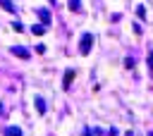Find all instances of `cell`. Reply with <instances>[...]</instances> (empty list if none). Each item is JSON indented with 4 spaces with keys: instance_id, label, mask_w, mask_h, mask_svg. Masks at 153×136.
<instances>
[{
    "instance_id": "6da1fadb",
    "label": "cell",
    "mask_w": 153,
    "mask_h": 136,
    "mask_svg": "<svg viewBox=\"0 0 153 136\" xmlns=\"http://www.w3.org/2000/svg\"><path fill=\"white\" fill-rule=\"evenodd\" d=\"M91 45H93V36H91V33H84V36H81V43H79V48H81V52L86 55V52L91 50Z\"/></svg>"
},
{
    "instance_id": "7a4b0ae2",
    "label": "cell",
    "mask_w": 153,
    "mask_h": 136,
    "mask_svg": "<svg viewBox=\"0 0 153 136\" xmlns=\"http://www.w3.org/2000/svg\"><path fill=\"white\" fill-rule=\"evenodd\" d=\"M5 136H22V129L19 126H7L5 129Z\"/></svg>"
},
{
    "instance_id": "3957f363",
    "label": "cell",
    "mask_w": 153,
    "mask_h": 136,
    "mask_svg": "<svg viewBox=\"0 0 153 136\" xmlns=\"http://www.w3.org/2000/svg\"><path fill=\"white\" fill-rule=\"evenodd\" d=\"M31 31H33L36 36H41V33H45V26H43V24H36V26H31Z\"/></svg>"
},
{
    "instance_id": "277c9868",
    "label": "cell",
    "mask_w": 153,
    "mask_h": 136,
    "mask_svg": "<svg viewBox=\"0 0 153 136\" xmlns=\"http://www.w3.org/2000/svg\"><path fill=\"white\" fill-rule=\"evenodd\" d=\"M12 52H14L17 57H29V52H26V50H22L19 45H17V48H12Z\"/></svg>"
},
{
    "instance_id": "5b68a950",
    "label": "cell",
    "mask_w": 153,
    "mask_h": 136,
    "mask_svg": "<svg viewBox=\"0 0 153 136\" xmlns=\"http://www.w3.org/2000/svg\"><path fill=\"white\" fill-rule=\"evenodd\" d=\"M72 79H74V72H67V74H65V88H69Z\"/></svg>"
},
{
    "instance_id": "8992f818",
    "label": "cell",
    "mask_w": 153,
    "mask_h": 136,
    "mask_svg": "<svg viewBox=\"0 0 153 136\" xmlns=\"http://www.w3.org/2000/svg\"><path fill=\"white\" fill-rule=\"evenodd\" d=\"M36 110H38V112H45V103H43V98H36Z\"/></svg>"
},
{
    "instance_id": "52a82bcc",
    "label": "cell",
    "mask_w": 153,
    "mask_h": 136,
    "mask_svg": "<svg viewBox=\"0 0 153 136\" xmlns=\"http://www.w3.org/2000/svg\"><path fill=\"white\" fill-rule=\"evenodd\" d=\"M0 5H2V7L7 10V12H14V5H12L10 0H0Z\"/></svg>"
},
{
    "instance_id": "ba28073f",
    "label": "cell",
    "mask_w": 153,
    "mask_h": 136,
    "mask_svg": "<svg viewBox=\"0 0 153 136\" xmlns=\"http://www.w3.org/2000/svg\"><path fill=\"white\" fill-rule=\"evenodd\" d=\"M69 7H72L74 12H81V2H79V0H69Z\"/></svg>"
},
{
    "instance_id": "9c48e42d",
    "label": "cell",
    "mask_w": 153,
    "mask_h": 136,
    "mask_svg": "<svg viewBox=\"0 0 153 136\" xmlns=\"http://www.w3.org/2000/svg\"><path fill=\"white\" fill-rule=\"evenodd\" d=\"M38 14H41V19H43V21H45V24H48V21H50V14H48V12H45V10H41V12H38Z\"/></svg>"
},
{
    "instance_id": "30bf717a",
    "label": "cell",
    "mask_w": 153,
    "mask_h": 136,
    "mask_svg": "<svg viewBox=\"0 0 153 136\" xmlns=\"http://www.w3.org/2000/svg\"><path fill=\"white\" fill-rule=\"evenodd\" d=\"M148 64H151V67H153V52H151V55H148Z\"/></svg>"
}]
</instances>
